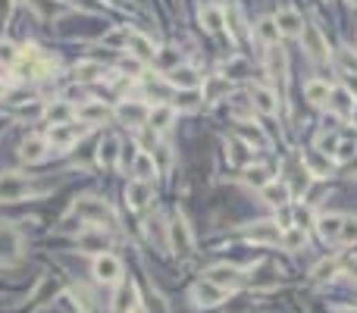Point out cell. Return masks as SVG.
<instances>
[{"label": "cell", "mask_w": 357, "mask_h": 313, "mask_svg": "<svg viewBox=\"0 0 357 313\" xmlns=\"http://www.w3.org/2000/svg\"><path fill=\"white\" fill-rule=\"evenodd\" d=\"M351 272H354V276H357V260H351Z\"/></svg>", "instance_id": "681fc988"}, {"label": "cell", "mask_w": 357, "mask_h": 313, "mask_svg": "<svg viewBox=\"0 0 357 313\" xmlns=\"http://www.w3.org/2000/svg\"><path fill=\"white\" fill-rule=\"evenodd\" d=\"M229 91V82L226 79H213V85H210V91H207V101H216L220 94H226Z\"/></svg>", "instance_id": "7bdbcfd3"}, {"label": "cell", "mask_w": 357, "mask_h": 313, "mask_svg": "<svg viewBox=\"0 0 357 313\" xmlns=\"http://www.w3.org/2000/svg\"><path fill=\"white\" fill-rule=\"evenodd\" d=\"M301 41H304V50H307V57H313V60H326V57H329V44H326L323 32H320L313 22H307V26H304Z\"/></svg>", "instance_id": "52a82bcc"}, {"label": "cell", "mask_w": 357, "mask_h": 313, "mask_svg": "<svg viewBox=\"0 0 357 313\" xmlns=\"http://www.w3.org/2000/svg\"><path fill=\"white\" fill-rule=\"evenodd\" d=\"M173 119H175V110L169 107V103H157V107H151V113H148V125L151 129H157V132L169 129Z\"/></svg>", "instance_id": "484cf974"}, {"label": "cell", "mask_w": 357, "mask_h": 313, "mask_svg": "<svg viewBox=\"0 0 357 313\" xmlns=\"http://www.w3.org/2000/svg\"><path fill=\"white\" fill-rule=\"evenodd\" d=\"M35 7V13L44 16V19H54V16H63L69 13V3L66 0H28Z\"/></svg>", "instance_id": "4316f807"}, {"label": "cell", "mask_w": 357, "mask_h": 313, "mask_svg": "<svg viewBox=\"0 0 357 313\" xmlns=\"http://www.w3.org/2000/svg\"><path fill=\"white\" fill-rule=\"evenodd\" d=\"M119 138H113V135H107L101 144H97V163L101 166H107V170H113L116 166V156H119Z\"/></svg>", "instance_id": "d4e9b609"}, {"label": "cell", "mask_w": 357, "mask_h": 313, "mask_svg": "<svg viewBox=\"0 0 357 313\" xmlns=\"http://www.w3.org/2000/svg\"><path fill=\"white\" fill-rule=\"evenodd\" d=\"M126 50H132V57H138L142 63H144V60H154V57H157V50H154V44H151V38H144V34H138V32L128 34Z\"/></svg>", "instance_id": "cb8c5ba5"}, {"label": "cell", "mask_w": 357, "mask_h": 313, "mask_svg": "<svg viewBox=\"0 0 357 313\" xmlns=\"http://www.w3.org/2000/svg\"><path fill=\"white\" fill-rule=\"evenodd\" d=\"M207 282L222 288V292H226V288H235L238 282H242V270H238V266H229V263H216L207 270Z\"/></svg>", "instance_id": "ba28073f"}, {"label": "cell", "mask_w": 357, "mask_h": 313, "mask_svg": "<svg viewBox=\"0 0 357 313\" xmlns=\"http://www.w3.org/2000/svg\"><path fill=\"white\" fill-rule=\"evenodd\" d=\"M22 257V235L13 223H0V266H10Z\"/></svg>", "instance_id": "7a4b0ae2"}, {"label": "cell", "mask_w": 357, "mask_h": 313, "mask_svg": "<svg viewBox=\"0 0 357 313\" xmlns=\"http://www.w3.org/2000/svg\"><path fill=\"white\" fill-rule=\"evenodd\" d=\"M342 239H357V223L354 219H345V225H342Z\"/></svg>", "instance_id": "f6af8a7d"}, {"label": "cell", "mask_w": 357, "mask_h": 313, "mask_svg": "<svg viewBox=\"0 0 357 313\" xmlns=\"http://www.w3.org/2000/svg\"><path fill=\"white\" fill-rule=\"evenodd\" d=\"M267 72H270L273 82L285 85V72H289V63H285V50L279 48V44L267 50Z\"/></svg>", "instance_id": "e0dca14e"}, {"label": "cell", "mask_w": 357, "mask_h": 313, "mask_svg": "<svg viewBox=\"0 0 357 313\" xmlns=\"http://www.w3.org/2000/svg\"><path fill=\"white\" fill-rule=\"evenodd\" d=\"M73 216L79 223H91V225H116V213L107 201L95 198V194H85L73 204Z\"/></svg>", "instance_id": "6da1fadb"}, {"label": "cell", "mask_w": 357, "mask_h": 313, "mask_svg": "<svg viewBox=\"0 0 357 313\" xmlns=\"http://www.w3.org/2000/svg\"><path fill=\"white\" fill-rule=\"evenodd\" d=\"M85 129H88V125H81V129H73V125L66 123V125H54V129H50L44 138H48V144H50L54 150H69L81 135H85Z\"/></svg>", "instance_id": "9c48e42d"}, {"label": "cell", "mask_w": 357, "mask_h": 313, "mask_svg": "<svg viewBox=\"0 0 357 313\" xmlns=\"http://www.w3.org/2000/svg\"><path fill=\"white\" fill-rule=\"evenodd\" d=\"M0 63H19V50L13 48V44H0Z\"/></svg>", "instance_id": "60d3db41"}, {"label": "cell", "mask_w": 357, "mask_h": 313, "mask_svg": "<svg viewBox=\"0 0 357 313\" xmlns=\"http://www.w3.org/2000/svg\"><path fill=\"white\" fill-rule=\"evenodd\" d=\"M132 176L142 179V182H151L157 176V163H154V154L148 150H138L135 160H132Z\"/></svg>", "instance_id": "ffe728a7"}, {"label": "cell", "mask_w": 357, "mask_h": 313, "mask_svg": "<svg viewBox=\"0 0 357 313\" xmlns=\"http://www.w3.org/2000/svg\"><path fill=\"white\" fill-rule=\"evenodd\" d=\"M304 170H307V176H326V172H329V163L320 160L317 150H307V154H304Z\"/></svg>", "instance_id": "d590c367"}, {"label": "cell", "mask_w": 357, "mask_h": 313, "mask_svg": "<svg viewBox=\"0 0 357 313\" xmlns=\"http://www.w3.org/2000/svg\"><path fill=\"white\" fill-rule=\"evenodd\" d=\"M201 22L207 26V32H222L226 28V10L216 7V3H207L201 10Z\"/></svg>", "instance_id": "83f0119b"}, {"label": "cell", "mask_w": 357, "mask_h": 313, "mask_svg": "<svg viewBox=\"0 0 357 313\" xmlns=\"http://www.w3.org/2000/svg\"><path fill=\"white\" fill-rule=\"evenodd\" d=\"M336 154H338V160H354L357 156V141H342Z\"/></svg>", "instance_id": "b9f144b4"}, {"label": "cell", "mask_w": 357, "mask_h": 313, "mask_svg": "<svg viewBox=\"0 0 357 313\" xmlns=\"http://www.w3.org/2000/svg\"><path fill=\"white\" fill-rule=\"evenodd\" d=\"M282 245L289 248V251H301V248L307 245V232L298 229V225H291V229L282 232Z\"/></svg>", "instance_id": "e575fe53"}, {"label": "cell", "mask_w": 357, "mask_h": 313, "mask_svg": "<svg viewBox=\"0 0 357 313\" xmlns=\"http://www.w3.org/2000/svg\"><path fill=\"white\" fill-rule=\"evenodd\" d=\"M336 272H338V260L332 257V260H320V263L313 266V272H310V276H313V279H332Z\"/></svg>", "instance_id": "f35d334b"}, {"label": "cell", "mask_w": 357, "mask_h": 313, "mask_svg": "<svg viewBox=\"0 0 357 313\" xmlns=\"http://www.w3.org/2000/svg\"><path fill=\"white\" fill-rule=\"evenodd\" d=\"M154 198V185L151 182H142V179H132L126 188V201L132 210H142V207H148V201Z\"/></svg>", "instance_id": "7c38bea8"}, {"label": "cell", "mask_w": 357, "mask_h": 313, "mask_svg": "<svg viewBox=\"0 0 357 313\" xmlns=\"http://www.w3.org/2000/svg\"><path fill=\"white\" fill-rule=\"evenodd\" d=\"M57 292H60V282H57L54 276H44V279L38 282V288H35L32 301H35V304H48V301H54Z\"/></svg>", "instance_id": "4dcf8cb0"}, {"label": "cell", "mask_w": 357, "mask_h": 313, "mask_svg": "<svg viewBox=\"0 0 357 313\" xmlns=\"http://www.w3.org/2000/svg\"><path fill=\"white\" fill-rule=\"evenodd\" d=\"M169 248L175 257H191V251H195V239H191V229L182 213H175L173 225H169Z\"/></svg>", "instance_id": "3957f363"}, {"label": "cell", "mask_w": 357, "mask_h": 313, "mask_svg": "<svg viewBox=\"0 0 357 313\" xmlns=\"http://www.w3.org/2000/svg\"><path fill=\"white\" fill-rule=\"evenodd\" d=\"M222 294H226V292H222V288L210 285V282L204 279V282H197V285H195V292H191V298H195L201 307H216V304H220V301H222Z\"/></svg>", "instance_id": "603a6c76"}, {"label": "cell", "mask_w": 357, "mask_h": 313, "mask_svg": "<svg viewBox=\"0 0 357 313\" xmlns=\"http://www.w3.org/2000/svg\"><path fill=\"white\" fill-rule=\"evenodd\" d=\"M251 107L260 110L263 116H276V113H279L276 94H273L270 88H251Z\"/></svg>", "instance_id": "d6986e66"}, {"label": "cell", "mask_w": 357, "mask_h": 313, "mask_svg": "<svg viewBox=\"0 0 357 313\" xmlns=\"http://www.w3.org/2000/svg\"><path fill=\"white\" fill-rule=\"evenodd\" d=\"M119 69H122V72H132V75H142L144 72V63L138 60V57L128 54V57H122V60H119Z\"/></svg>", "instance_id": "ab89813d"}, {"label": "cell", "mask_w": 357, "mask_h": 313, "mask_svg": "<svg viewBox=\"0 0 357 313\" xmlns=\"http://www.w3.org/2000/svg\"><path fill=\"white\" fill-rule=\"evenodd\" d=\"M135 301H138L135 282H119V288H116V301H113V310L116 313H128L132 307H135Z\"/></svg>", "instance_id": "7402d4cb"}, {"label": "cell", "mask_w": 357, "mask_h": 313, "mask_svg": "<svg viewBox=\"0 0 357 313\" xmlns=\"http://www.w3.org/2000/svg\"><path fill=\"white\" fill-rule=\"evenodd\" d=\"M329 107H332V113H336V116L348 119V116H354L357 101H354V94H351L348 88H332V94H329Z\"/></svg>", "instance_id": "9a60e30c"}, {"label": "cell", "mask_w": 357, "mask_h": 313, "mask_svg": "<svg viewBox=\"0 0 357 313\" xmlns=\"http://www.w3.org/2000/svg\"><path fill=\"white\" fill-rule=\"evenodd\" d=\"M348 172H351V176H357V156H354V160H351V166H348Z\"/></svg>", "instance_id": "7dc6e473"}, {"label": "cell", "mask_w": 357, "mask_h": 313, "mask_svg": "<svg viewBox=\"0 0 357 313\" xmlns=\"http://www.w3.org/2000/svg\"><path fill=\"white\" fill-rule=\"evenodd\" d=\"M13 3H28V0H13Z\"/></svg>", "instance_id": "f907efd6"}, {"label": "cell", "mask_w": 357, "mask_h": 313, "mask_svg": "<svg viewBox=\"0 0 357 313\" xmlns=\"http://www.w3.org/2000/svg\"><path fill=\"white\" fill-rule=\"evenodd\" d=\"M119 276H122V263L113 257V254H101V257H95V279L97 282L113 285V282H119Z\"/></svg>", "instance_id": "30bf717a"}, {"label": "cell", "mask_w": 357, "mask_h": 313, "mask_svg": "<svg viewBox=\"0 0 357 313\" xmlns=\"http://www.w3.org/2000/svg\"><path fill=\"white\" fill-rule=\"evenodd\" d=\"M348 3H351V7H357V0H348Z\"/></svg>", "instance_id": "816d5d0a"}, {"label": "cell", "mask_w": 357, "mask_h": 313, "mask_svg": "<svg viewBox=\"0 0 357 313\" xmlns=\"http://www.w3.org/2000/svg\"><path fill=\"white\" fill-rule=\"evenodd\" d=\"M338 60H342V66L348 69V72H357V50H342Z\"/></svg>", "instance_id": "ee69618b"}, {"label": "cell", "mask_w": 357, "mask_h": 313, "mask_svg": "<svg viewBox=\"0 0 357 313\" xmlns=\"http://www.w3.org/2000/svg\"><path fill=\"white\" fill-rule=\"evenodd\" d=\"M104 66L101 63H91V60H85V63H79V66H75V79H79V82H97V79H104Z\"/></svg>", "instance_id": "1f68e13d"}, {"label": "cell", "mask_w": 357, "mask_h": 313, "mask_svg": "<svg viewBox=\"0 0 357 313\" xmlns=\"http://www.w3.org/2000/svg\"><path fill=\"white\" fill-rule=\"evenodd\" d=\"M244 182L251 185V188H267V185L273 182L270 179V170H263V166H248V170H244Z\"/></svg>", "instance_id": "836d02e7"}, {"label": "cell", "mask_w": 357, "mask_h": 313, "mask_svg": "<svg viewBox=\"0 0 357 313\" xmlns=\"http://www.w3.org/2000/svg\"><path fill=\"white\" fill-rule=\"evenodd\" d=\"M148 113H151V107H144V103H138V101L119 103V110H116V116H119L126 125H144L148 123Z\"/></svg>", "instance_id": "ac0fdd59"}, {"label": "cell", "mask_w": 357, "mask_h": 313, "mask_svg": "<svg viewBox=\"0 0 357 313\" xmlns=\"http://www.w3.org/2000/svg\"><path fill=\"white\" fill-rule=\"evenodd\" d=\"M13 7H16L13 0H0V26H3V22L10 19V13H13Z\"/></svg>", "instance_id": "bcb514c9"}, {"label": "cell", "mask_w": 357, "mask_h": 313, "mask_svg": "<svg viewBox=\"0 0 357 313\" xmlns=\"http://www.w3.org/2000/svg\"><path fill=\"white\" fill-rule=\"evenodd\" d=\"M289 194H291V188L285 182H270L267 188H263V201L273 204V207H285L289 204Z\"/></svg>", "instance_id": "f1b7e54d"}, {"label": "cell", "mask_w": 357, "mask_h": 313, "mask_svg": "<svg viewBox=\"0 0 357 313\" xmlns=\"http://www.w3.org/2000/svg\"><path fill=\"white\" fill-rule=\"evenodd\" d=\"M273 22H276V28H279V34H289V38H298V34L304 32V26H307V22H304V16L298 13V10H279L276 16H273Z\"/></svg>", "instance_id": "8fae6325"}, {"label": "cell", "mask_w": 357, "mask_h": 313, "mask_svg": "<svg viewBox=\"0 0 357 313\" xmlns=\"http://www.w3.org/2000/svg\"><path fill=\"white\" fill-rule=\"evenodd\" d=\"M342 225H345V216H338V213H323V216H317V229L326 241L342 239Z\"/></svg>", "instance_id": "44dd1931"}, {"label": "cell", "mask_w": 357, "mask_h": 313, "mask_svg": "<svg viewBox=\"0 0 357 313\" xmlns=\"http://www.w3.org/2000/svg\"><path fill=\"white\" fill-rule=\"evenodd\" d=\"M166 85L169 88H179V91H195V88H201V75H197V69L195 66H173L166 75Z\"/></svg>", "instance_id": "8992f818"}, {"label": "cell", "mask_w": 357, "mask_h": 313, "mask_svg": "<svg viewBox=\"0 0 357 313\" xmlns=\"http://www.w3.org/2000/svg\"><path fill=\"white\" fill-rule=\"evenodd\" d=\"M75 116L81 119V125H104L110 119V110L104 107V103H97V101H88V103H81V107L75 110Z\"/></svg>", "instance_id": "5bb4252c"}, {"label": "cell", "mask_w": 357, "mask_h": 313, "mask_svg": "<svg viewBox=\"0 0 357 313\" xmlns=\"http://www.w3.org/2000/svg\"><path fill=\"white\" fill-rule=\"evenodd\" d=\"M75 245H79L81 254H95V257H101V254L110 248V235L104 229H97V225H88V229L79 232Z\"/></svg>", "instance_id": "277c9868"}, {"label": "cell", "mask_w": 357, "mask_h": 313, "mask_svg": "<svg viewBox=\"0 0 357 313\" xmlns=\"http://www.w3.org/2000/svg\"><path fill=\"white\" fill-rule=\"evenodd\" d=\"M32 191V182L22 172H0V201H19Z\"/></svg>", "instance_id": "5b68a950"}, {"label": "cell", "mask_w": 357, "mask_h": 313, "mask_svg": "<svg viewBox=\"0 0 357 313\" xmlns=\"http://www.w3.org/2000/svg\"><path fill=\"white\" fill-rule=\"evenodd\" d=\"M48 138L44 135H28L26 141H22V148H19V156L26 160V163H41L44 156H48Z\"/></svg>", "instance_id": "4fadbf2b"}, {"label": "cell", "mask_w": 357, "mask_h": 313, "mask_svg": "<svg viewBox=\"0 0 357 313\" xmlns=\"http://www.w3.org/2000/svg\"><path fill=\"white\" fill-rule=\"evenodd\" d=\"M44 116H48V119H50L54 125H66L69 119L75 116V110L69 107V103H50V107L44 110Z\"/></svg>", "instance_id": "d6a6232c"}, {"label": "cell", "mask_w": 357, "mask_h": 313, "mask_svg": "<svg viewBox=\"0 0 357 313\" xmlns=\"http://www.w3.org/2000/svg\"><path fill=\"white\" fill-rule=\"evenodd\" d=\"M254 32L260 34V38L270 44V48H276V44H279V28H276V22H273V19H260L254 26Z\"/></svg>", "instance_id": "8d00e7d4"}, {"label": "cell", "mask_w": 357, "mask_h": 313, "mask_svg": "<svg viewBox=\"0 0 357 313\" xmlns=\"http://www.w3.org/2000/svg\"><path fill=\"white\" fill-rule=\"evenodd\" d=\"M342 313H357V310H342Z\"/></svg>", "instance_id": "f5cc1de1"}, {"label": "cell", "mask_w": 357, "mask_h": 313, "mask_svg": "<svg viewBox=\"0 0 357 313\" xmlns=\"http://www.w3.org/2000/svg\"><path fill=\"white\" fill-rule=\"evenodd\" d=\"M329 94H332V88L326 82H320V79H313V82H307L304 85V97H307L310 103H329Z\"/></svg>", "instance_id": "f546056e"}, {"label": "cell", "mask_w": 357, "mask_h": 313, "mask_svg": "<svg viewBox=\"0 0 357 313\" xmlns=\"http://www.w3.org/2000/svg\"><path fill=\"white\" fill-rule=\"evenodd\" d=\"M128 26H119V28H113V32L110 34H104V44H107V48H126L128 44Z\"/></svg>", "instance_id": "74e56055"}, {"label": "cell", "mask_w": 357, "mask_h": 313, "mask_svg": "<svg viewBox=\"0 0 357 313\" xmlns=\"http://www.w3.org/2000/svg\"><path fill=\"white\" fill-rule=\"evenodd\" d=\"M248 241L257 245H279L282 241V229L276 223H257L254 229H248Z\"/></svg>", "instance_id": "2e32d148"}, {"label": "cell", "mask_w": 357, "mask_h": 313, "mask_svg": "<svg viewBox=\"0 0 357 313\" xmlns=\"http://www.w3.org/2000/svg\"><path fill=\"white\" fill-rule=\"evenodd\" d=\"M7 91H10V85H7V82H0V97L7 94Z\"/></svg>", "instance_id": "c3c4849f"}]
</instances>
